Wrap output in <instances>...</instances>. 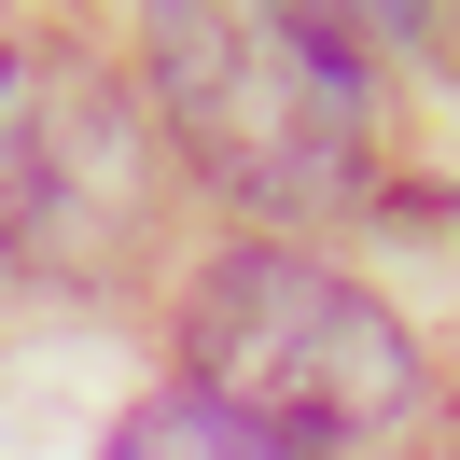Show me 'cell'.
<instances>
[{
  "mask_svg": "<svg viewBox=\"0 0 460 460\" xmlns=\"http://www.w3.org/2000/svg\"><path fill=\"white\" fill-rule=\"evenodd\" d=\"M154 57V98H168L181 154L224 181L237 209H335L363 181V140H376V84H363V29L335 14H224V0H181L140 29Z\"/></svg>",
  "mask_w": 460,
  "mask_h": 460,
  "instance_id": "cell-1",
  "label": "cell"
},
{
  "mask_svg": "<svg viewBox=\"0 0 460 460\" xmlns=\"http://www.w3.org/2000/svg\"><path fill=\"white\" fill-rule=\"evenodd\" d=\"M181 363L224 419H252L265 447H376L419 404V349L363 279L307 252H224L181 307Z\"/></svg>",
  "mask_w": 460,
  "mask_h": 460,
  "instance_id": "cell-2",
  "label": "cell"
},
{
  "mask_svg": "<svg viewBox=\"0 0 460 460\" xmlns=\"http://www.w3.org/2000/svg\"><path fill=\"white\" fill-rule=\"evenodd\" d=\"M98 460H293V447H265V432L224 419L209 391H168V404H140V419H126Z\"/></svg>",
  "mask_w": 460,
  "mask_h": 460,
  "instance_id": "cell-3",
  "label": "cell"
}]
</instances>
